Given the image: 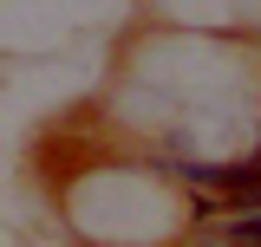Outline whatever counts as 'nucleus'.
I'll use <instances>...</instances> for the list:
<instances>
[{
  "label": "nucleus",
  "mask_w": 261,
  "mask_h": 247,
  "mask_svg": "<svg viewBox=\"0 0 261 247\" xmlns=\"http://www.w3.org/2000/svg\"><path fill=\"white\" fill-rule=\"evenodd\" d=\"M196 234H228V241H261V208H228L222 221L209 215Z\"/></svg>",
  "instance_id": "nucleus-1"
},
{
  "label": "nucleus",
  "mask_w": 261,
  "mask_h": 247,
  "mask_svg": "<svg viewBox=\"0 0 261 247\" xmlns=\"http://www.w3.org/2000/svg\"><path fill=\"white\" fill-rule=\"evenodd\" d=\"M255 150H261V137H255Z\"/></svg>",
  "instance_id": "nucleus-2"
}]
</instances>
